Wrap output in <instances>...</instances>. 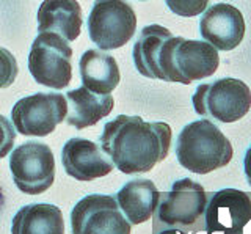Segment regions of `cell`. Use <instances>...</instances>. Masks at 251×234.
I'll return each mask as SVG.
<instances>
[{
    "label": "cell",
    "mask_w": 251,
    "mask_h": 234,
    "mask_svg": "<svg viewBox=\"0 0 251 234\" xmlns=\"http://www.w3.org/2000/svg\"><path fill=\"white\" fill-rule=\"evenodd\" d=\"M173 130L162 121L148 123L138 115H118L100 135V148L124 175L151 171L167 159Z\"/></svg>",
    "instance_id": "1"
},
{
    "label": "cell",
    "mask_w": 251,
    "mask_h": 234,
    "mask_svg": "<svg viewBox=\"0 0 251 234\" xmlns=\"http://www.w3.org/2000/svg\"><path fill=\"white\" fill-rule=\"evenodd\" d=\"M218 52L207 41L170 36L163 41L157 60V79L190 85L217 73Z\"/></svg>",
    "instance_id": "2"
},
{
    "label": "cell",
    "mask_w": 251,
    "mask_h": 234,
    "mask_svg": "<svg viewBox=\"0 0 251 234\" xmlns=\"http://www.w3.org/2000/svg\"><path fill=\"white\" fill-rule=\"evenodd\" d=\"M232 145L209 120H198L180 130L176 140V157L185 170L207 175L223 168L232 159Z\"/></svg>",
    "instance_id": "3"
},
{
    "label": "cell",
    "mask_w": 251,
    "mask_h": 234,
    "mask_svg": "<svg viewBox=\"0 0 251 234\" xmlns=\"http://www.w3.org/2000/svg\"><path fill=\"white\" fill-rule=\"evenodd\" d=\"M195 112L220 123H235L251 108V90L245 82L223 77L202 83L192 96Z\"/></svg>",
    "instance_id": "4"
},
{
    "label": "cell",
    "mask_w": 251,
    "mask_h": 234,
    "mask_svg": "<svg viewBox=\"0 0 251 234\" xmlns=\"http://www.w3.org/2000/svg\"><path fill=\"white\" fill-rule=\"evenodd\" d=\"M73 49L58 33L36 36L28 53V71L35 82L52 90L66 88L73 79Z\"/></svg>",
    "instance_id": "5"
},
{
    "label": "cell",
    "mask_w": 251,
    "mask_h": 234,
    "mask_svg": "<svg viewBox=\"0 0 251 234\" xmlns=\"http://www.w3.org/2000/svg\"><path fill=\"white\" fill-rule=\"evenodd\" d=\"M90 40L102 51L120 49L137 30V14L127 0H96L88 16Z\"/></svg>",
    "instance_id": "6"
},
{
    "label": "cell",
    "mask_w": 251,
    "mask_h": 234,
    "mask_svg": "<svg viewBox=\"0 0 251 234\" xmlns=\"http://www.w3.org/2000/svg\"><path fill=\"white\" fill-rule=\"evenodd\" d=\"M207 193L200 182L184 178L171 185L170 192L160 193L154 212V234L167 228L192 226L204 215Z\"/></svg>",
    "instance_id": "7"
},
{
    "label": "cell",
    "mask_w": 251,
    "mask_h": 234,
    "mask_svg": "<svg viewBox=\"0 0 251 234\" xmlns=\"http://www.w3.org/2000/svg\"><path fill=\"white\" fill-rule=\"evenodd\" d=\"M68 99L61 93H35L19 99L11 110L14 129L27 137H46L66 120Z\"/></svg>",
    "instance_id": "8"
},
{
    "label": "cell",
    "mask_w": 251,
    "mask_h": 234,
    "mask_svg": "<svg viewBox=\"0 0 251 234\" xmlns=\"http://www.w3.org/2000/svg\"><path fill=\"white\" fill-rule=\"evenodd\" d=\"M10 170L16 187L27 195H41L55 181V157L49 145L27 142L10 154Z\"/></svg>",
    "instance_id": "9"
},
{
    "label": "cell",
    "mask_w": 251,
    "mask_h": 234,
    "mask_svg": "<svg viewBox=\"0 0 251 234\" xmlns=\"http://www.w3.org/2000/svg\"><path fill=\"white\" fill-rule=\"evenodd\" d=\"M73 234H130L132 225L112 195H86L71 210Z\"/></svg>",
    "instance_id": "10"
},
{
    "label": "cell",
    "mask_w": 251,
    "mask_h": 234,
    "mask_svg": "<svg viewBox=\"0 0 251 234\" xmlns=\"http://www.w3.org/2000/svg\"><path fill=\"white\" fill-rule=\"evenodd\" d=\"M207 233H237L251 222V198L239 189H222L212 193L206 210Z\"/></svg>",
    "instance_id": "11"
},
{
    "label": "cell",
    "mask_w": 251,
    "mask_h": 234,
    "mask_svg": "<svg viewBox=\"0 0 251 234\" xmlns=\"http://www.w3.org/2000/svg\"><path fill=\"white\" fill-rule=\"evenodd\" d=\"M61 165L66 175L77 181H93L112 173V159L102 151L100 145L82 137L69 138L61 150Z\"/></svg>",
    "instance_id": "12"
},
{
    "label": "cell",
    "mask_w": 251,
    "mask_h": 234,
    "mask_svg": "<svg viewBox=\"0 0 251 234\" xmlns=\"http://www.w3.org/2000/svg\"><path fill=\"white\" fill-rule=\"evenodd\" d=\"M202 40L218 51H232L245 36V19L239 8L229 3H217L210 6L200 21Z\"/></svg>",
    "instance_id": "13"
},
{
    "label": "cell",
    "mask_w": 251,
    "mask_h": 234,
    "mask_svg": "<svg viewBox=\"0 0 251 234\" xmlns=\"http://www.w3.org/2000/svg\"><path fill=\"white\" fill-rule=\"evenodd\" d=\"M82 8L77 0H44L38 10V32H53L74 41L82 30Z\"/></svg>",
    "instance_id": "14"
},
{
    "label": "cell",
    "mask_w": 251,
    "mask_h": 234,
    "mask_svg": "<svg viewBox=\"0 0 251 234\" xmlns=\"http://www.w3.org/2000/svg\"><path fill=\"white\" fill-rule=\"evenodd\" d=\"M160 192L149 179H133L116 192L115 200L130 225L149 220L159 205Z\"/></svg>",
    "instance_id": "15"
},
{
    "label": "cell",
    "mask_w": 251,
    "mask_h": 234,
    "mask_svg": "<svg viewBox=\"0 0 251 234\" xmlns=\"http://www.w3.org/2000/svg\"><path fill=\"white\" fill-rule=\"evenodd\" d=\"M78 71L83 87L96 95H112L121 80L115 57L96 49H88L82 53Z\"/></svg>",
    "instance_id": "16"
},
{
    "label": "cell",
    "mask_w": 251,
    "mask_h": 234,
    "mask_svg": "<svg viewBox=\"0 0 251 234\" xmlns=\"http://www.w3.org/2000/svg\"><path fill=\"white\" fill-rule=\"evenodd\" d=\"M69 112L66 123L75 129H85L98 124L112 113L115 99L112 95H96L85 87L69 90L66 93Z\"/></svg>",
    "instance_id": "17"
},
{
    "label": "cell",
    "mask_w": 251,
    "mask_h": 234,
    "mask_svg": "<svg viewBox=\"0 0 251 234\" xmlns=\"http://www.w3.org/2000/svg\"><path fill=\"white\" fill-rule=\"evenodd\" d=\"M11 234H65L61 209L49 203L21 208L13 217Z\"/></svg>",
    "instance_id": "18"
},
{
    "label": "cell",
    "mask_w": 251,
    "mask_h": 234,
    "mask_svg": "<svg viewBox=\"0 0 251 234\" xmlns=\"http://www.w3.org/2000/svg\"><path fill=\"white\" fill-rule=\"evenodd\" d=\"M170 36V30L159 24L146 26L140 32L132 49V58L141 76L148 79H157V60H159L160 48Z\"/></svg>",
    "instance_id": "19"
},
{
    "label": "cell",
    "mask_w": 251,
    "mask_h": 234,
    "mask_svg": "<svg viewBox=\"0 0 251 234\" xmlns=\"http://www.w3.org/2000/svg\"><path fill=\"white\" fill-rule=\"evenodd\" d=\"M18 74V60L8 49L0 48V90L11 87Z\"/></svg>",
    "instance_id": "20"
},
{
    "label": "cell",
    "mask_w": 251,
    "mask_h": 234,
    "mask_svg": "<svg viewBox=\"0 0 251 234\" xmlns=\"http://www.w3.org/2000/svg\"><path fill=\"white\" fill-rule=\"evenodd\" d=\"M210 0H165L168 8L182 18H193L207 10Z\"/></svg>",
    "instance_id": "21"
},
{
    "label": "cell",
    "mask_w": 251,
    "mask_h": 234,
    "mask_svg": "<svg viewBox=\"0 0 251 234\" xmlns=\"http://www.w3.org/2000/svg\"><path fill=\"white\" fill-rule=\"evenodd\" d=\"M16 140V129L13 123L6 116L0 115V159L8 156V153L13 151Z\"/></svg>",
    "instance_id": "22"
},
{
    "label": "cell",
    "mask_w": 251,
    "mask_h": 234,
    "mask_svg": "<svg viewBox=\"0 0 251 234\" xmlns=\"http://www.w3.org/2000/svg\"><path fill=\"white\" fill-rule=\"evenodd\" d=\"M243 171H245L247 182L251 185V146L247 150L245 159H243Z\"/></svg>",
    "instance_id": "23"
},
{
    "label": "cell",
    "mask_w": 251,
    "mask_h": 234,
    "mask_svg": "<svg viewBox=\"0 0 251 234\" xmlns=\"http://www.w3.org/2000/svg\"><path fill=\"white\" fill-rule=\"evenodd\" d=\"M157 234H187V233L182 231V230H176V228H167V230L159 231Z\"/></svg>",
    "instance_id": "24"
},
{
    "label": "cell",
    "mask_w": 251,
    "mask_h": 234,
    "mask_svg": "<svg viewBox=\"0 0 251 234\" xmlns=\"http://www.w3.org/2000/svg\"><path fill=\"white\" fill-rule=\"evenodd\" d=\"M3 205H5V193L2 190V187H0V210H2Z\"/></svg>",
    "instance_id": "25"
},
{
    "label": "cell",
    "mask_w": 251,
    "mask_h": 234,
    "mask_svg": "<svg viewBox=\"0 0 251 234\" xmlns=\"http://www.w3.org/2000/svg\"><path fill=\"white\" fill-rule=\"evenodd\" d=\"M206 234H225V233H206ZM229 234H243V231H237V233H229Z\"/></svg>",
    "instance_id": "26"
},
{
    "label": "cell",
    "mask_w": 251,
    "mask_h": 234,
    "mask_svg": "<svg viewBox=\"0 0 251 234\" xmlns=\"http://www.w3.org/2000/svg\"><path fill=\"white\" fill-rule=\"evenodd\" d=\"M141 2H145V0H141Z\"/></svg>",
    "instance_id": "27"
}]
</instances>
